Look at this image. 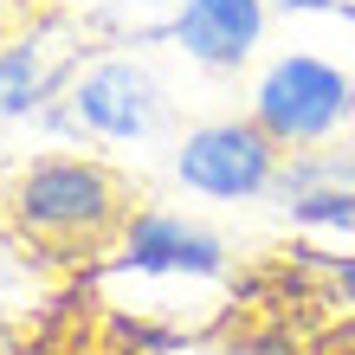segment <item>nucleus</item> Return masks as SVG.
Segmentation results:
<instances>
[{
	"mask_svg": "<svg viewBox=\"0 0 355 355\" xmlns=\"http://www.w3.org/2000/svg\"><path fill=\"white\" fill-rule=\"evenodd\" d=\"M265 7H278V13H323V19H349V26H355L349 0H265Z\"/></svg>",
	"mask_w": 355,
	"mask_h": 355,
	"instance_id": "1a4fd4ad",
	"label": "nucleus"
},
{
	"mask_svg": "<svg viewBox=\"0 0 355 355\" xmlns=\"http://www.w3.org/2000/svg\"><path fill=\"white\" fill-rule=\"evenodd\" d=\"M65 116H71L78 136L130 149V142L162 136V123H168V85L155 78V65L142 52H110V58H91L85 71H71Z\"/></svg>",
	"mask_w": 355,
	"mask_h": 355,
	"instance_id": "7ed1b4c3",
	"label": "nucleus"
},
{
	"mask_svg": "<svg viewBox=\"0 0 355 355\" xmlns=\"http://www.w3.org/2000/svg\"><path fill=\"white\" fill-rule=\"evenodd\" d=\"M284 207L304 233H336V239L355 245V187H310V194L284 200Z\"/></svg>",
	"mask_w": 355,
	"mask_h": 355,
	"instance_id": "6e6552de",
	"label": "nucleus"
},
{
	"mask_svg": "<svg viewBox=\"0 0 355 355\" xmlns=\"http://www.w3.org/2000/svg\"><path fill=\"white\" fill-rule=\"evenodd\" d=\"M0 355H13V343H7V336H0Z\"/></svg>",
	"mask_w": 355,
	"mask_h": 355,
	"instance_id": "9d476101",
	"label": "nucleus"
},
{
	"mask_svg": "<svg viewBox=\"0 0 355 355\" xmlns=\"http://www.w3.org/2000/svg\"><path fill=\"white\" fill-rule=\"evenodd\" d=\"M58 85H71V78H65V58H58L39 33H19V39L0 46V123L46 110Z\"/></svg>",
	"mask_w": 355,
	"mask_h": 355,
	"instance_id": "0eeeda50",
	"label": "nucleus"
},
{
	"mask_svg": "<svg viewBox=\"0 0 355 355\" xmlns=\"http://www.w3.org/2000/svg\"><path fill=\"white\" fill-rule=\"evenodd\" d=\"M278 168H284V149L252 116L194 123V130L175 142V181L187 194H200V200H220V207L271 194V187H278Z\"/></svg>",
	"mask_w": 355,
	"mask_h": 355,
	"instance_id": "20e7f679",
	"label": "nucleus"
},
{
	"mask_svg": "<svg viewBox=\"0 0 355 355\" xmlns=\"http://www.w3.org/2000/svg\"><path fill=\"white\" fill-rule=\"evenodd\" d=\"M265 0H181L168 19V46L200 71H239L265 46Z\"/></svg>",
	"mask_w": 355,
	"mask_h": 355,
	"instance_id": "423d86ee",
	"label": "nucleus"
},
{
	"mask_svg": "<svg viewBox=\"0 0 355 355\" xmlns=\"http://www.w3.org/2000/svg\"><path fill=\"white\" fill-rule=\"evenodd\" d=\"M245 116H252L284 155L329 149L355 123V71L329 65L317 52H278L252 78V110Z\"/></svg>",
	"mask_w": 355,
	"mask_h": 355,
	"instance_id": "f03ea898",
	"label": "nucleus"
},
{
	"mask_svg": "<svg viewBox=\"0 0 355 355\" xmlns=\"http://www.w3.org/2000/svg\"><path fill=\"white\" fill-rule=\"evenodd\" d=\"M13 239L46 259H91L130 226V181L103 155H39L0 194Z\"/></svg>",
	"mask_w": 355,
	"mask_h": 355,
	"instance_id": "f257e3e1",
	"label": "nucleus"
},
{
	"mask_svg": "<svg viewBox=\"0 0 355 355\" xmlns=\"http://www.w3.org/2000/svg\"><path fill=\"white\" fill-rule=\"evenodd\" d=\"M116 265L136 271V278L214 284V278H226V239L207 233V226L187 220V214L149 207V214H130V226H123V239H116Z\"/></svg>",
	"mask_w": 355,
	"mask_h": 355,
	"instance_id": "39448f33",
	"label": "nucleus"
}]
</instances>
